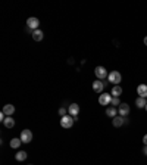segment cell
<instances>
[{
  "instance_id": "obj_1",
  "label": "cell",
  "mask_w": 147,
  "mask_h": 165,
  "mask_svg": "<svg viewBox=\"0 0 147 165\" xmlns=\"http://www.w3.org/2000/svg\"><path fill=\"white\" fill-rule=\"evenodd\" d=\"M121 80H122V75H121L119 71H112V72L109 74V77H108V81L112 82L113 86H119Z\"/></svg>"
},
{
  "instance_id": "obj_2",
  "label": "cell",
  "mask_w": 147,
  "mask_h": 165,
  "mask_svg": "<svg viewBox=\"0 0 147 165\" xmlns=\"http://www.w3.org/2000/svg\"><path fill=\"white\" fill-rule=\"evenodd\" d=\"M74 122H75V120L71 115H65V117L60 118V125L63 127V128H71L74 125Z\"/></svg>"
},
{
  "instance_id": "obj_3",
  "label": "cell",
  "mask_w": 147,
  "mask_h": 165,
  "mask_svg": "<svg viewBox=\"0 0 147 165\" xmlns=\"http://www.w3.org/2000/svg\"><path fill=\"white\" fill-rule=\"evenodd\" d=\"M94 74H96V77L100 80V81H103L104 78L109 77L108 71H106V68L104 67H96V69H94Z\"/></svg>"
},
{
  "instance_id": "obj_4",
  "label": "cell",
  "mask_w": 147,
  "mask_h": 165,
  "mask_svg": "<svg viewBox=\"0 0 147 165\" xmlns=\"http://www.w3.org/2000/svg\"><path fill=\"white\" fill-rule=\"evenodd\" d=\"M21 140H22V143H29V141H33V131L31 130H22V133H21Z\"/></svg>"
},
{
  "instance_id": "obj_5",
  "label": "cell",
  "mask_w": 147,
  "mask_h": 165,
  "mask_svg": "<svg viewBox=\"0 0 147 165\" xmlns=\"http://www.w3.org/2000/svg\"><path fill=\"white\" fill-rule=\"evenodd\" d=\"M110 102H112V94L103 93V94H100V97H99V103H100V105H103V106L110 105Z\"/></svg>"
},
{
  "instance_id": "obj_6",
  "label": "cell",
  "mask_w": 147,
  "mask_h": 165,
  "mask_svg": "<svg viewBox=\"0 0 147 165\" xmlns=\"http://www.w3.org/2000/svg\"><path fill=\"white\" fill-rule=\"evenodd\" d=\"M38 25H40V21L37 19V18H28V19H27V27L31 28L33 31L38 29Z\"/></svg>"
},
{
  "instance_id": "obj_7",
  "label": "cell",
  "mask_w": 147,
  "mask_h": 165,
  "mask_svg": "<svg viewBox=\"0 0 147 165\" xmlns=\"http://www.w3.org/2000/svg\"><path fill=\"white\" fill-rule=\"evenodd\" d=\"M68 114L71 117H78L79 114V106L77 103H72V105H69L68 106Z\"/></svg>"
},
{
  "instance_id": "obj_8",
  "label": "cell",
  "mask_w": 147,
  "mask_h": 165,
  "mask_svg": "<svg viewBox=\"0 0 147 165\" xmlns=\"http://www.w3.org/2000/svg\"><path fill=\"white\" fill-rule=\"evenodd\" d=\"M104 87H106V82H104V81H100V80H97V81L93 82V90L96 93H102Z\"/></svg>"
},
{
  "instance_id": "obj_9",
  "label": "cell",
  "mask_w": 147,
  "mask_h": 165,
  "mask_svg": "<svg viewBox=\"0 0 147 165\" xmlns=\"http://www.w3.org/2000/svg\"><path fill=\"white\" fill-rule=\"evenodd\" d=\"M118 114H119L121 117H127L128 114H129V106H128V103H121V105H119V109H118Z\"/></svg>"
},
{
  "instance_id": "obj_10",
  "label": "cell",
  "mask_w": 147,
  "mask_h": 165,
  "mask_svg": "<svg viewBox=\"0 0 147 165\" xmlns=\"http://www.w3.org/2000/svg\"><path fill=\"white\" fill-rule=\"evenodd\" d=\"M113 127H122L125 124V117H121V115H116V117L112 120Z\"/></svg>"
},
{
  "instance_id": "obj_11",
  "label": "cell",
  "mask_w": 147,
  "mask_h": 165,
  "mask_svg": "<svg viewBox=\"0 0 147 165\" xmlns=\"http://www.w3.org/2000/svg\"><path fill=\"white\" fill-rule=\"evenodd\" d=\"M2 112H3V114H5L6 117H12V114H13L15 112V106L13 105H5V106H3V109H2Z\"/></svg>"
},
{
  "instance_id": "obj_12",
  "label": "cell",
  "mask_w": 147,
  "mask_h": 165,
  "mask_svg": "<svg viewBox=\"0 0 147 165\" xmlns=\"http://www.w3.org/2000/svg\"><path fill=\"white\" fill-rule=\"evenodd\" d=\"M137 94H138V97H147V86L146 84H140V86H138Z\"/></svg>"
},
{
  "instance_id": "obj_13",
  "label": "cell",
  "mask_w": 147,
  "mask_h": 165,
  "mask_svg": "<svg viewBox=\"0 0 147 165\" xmlns=\"http://www.w3.org/2000/svg\"><path fill=\"white\" fill-rule=\"evenodd\" d=\"M33 39H34L35 41H41V40L44 39V33L41 29H35V31H33Z\"/></svg>"
},
{
  "instance_id": "obj_14",
  "label": "cell",
  "mask_w": 147,
  "mask_h": 165,
  "mask_svg": "<svg viewBox=\"0 0 147 165\" xmlns=\"http://www.w3.org/2000/svg\"><path fill=\"white\" fill-rule=\"evenodd\" d=\"M110 94H112L113 97H119L121 94H122V87H121V86H113Z\"/></svg>"
},
{
  "instance_id": "obj_15",
  "label": "cell",
  "mask_w": 147,
  "mask_h": 165,
  "mask_svg": "<svg viewBox=\"0 0 147 165\" xmlns=\"http://www.w3.org/2000/svg\"><path fill=\"white\" fill-rule=\"evenodd\" d=\"M106 115L110 118H115L118 115V109L115 106H109L108 109H106Z\"/></svg>"
},
{
  "instance_id": "obj_16",
  "label": "cell",
  "mask_w": 147,
  "mask_h": 165,
  "mask_svg": "<svg viewBox=\"0 0 147 165\" xmlns=\"http://www.w3.org/2000/svg\"><path fill=\"white\" fill-rule=\"evenodd\" d=\"M21 143H22L21 137H15V139L10 140V147H12V149H18V147L21 146Z\"/></svg>"
},
{
  "instance_id": "obj_17",
  "label": "cell",
  "mask_w": 147,
  "mask_h": 165,
  "mask_svg": "<svg viewBox=\"0 0 147 165\" xmlns=\"http://www.w3.org/2000/svg\"><path fill=\"white\" fill-rule=\"evenodd\" d=\"M135 105H137V108H146V105H147L146 97H137L135 99Z\"/></svg>"
},
{
  "instance_id": "obj_18",
  "label": "cell",
  "mask_w": 147,
  "mask_h": 165,
  "mask_svg": "<svg viewBox=\"0 0 147 165\" xmlns=\"http://www.w3.org/2000/svg\"><path fill=\"white\" fill-rule=\"evenodd\" d=\"M3 124H5L6 128H12V127L15 125V120L12 117H6V120L3 121Z\"/></svg>"
},
{
  "instance_id": "obj_19",
  "label": "cell",
  "mask_w": 147,
  "mask_h": 165,
  "mask_svg": "<svg viewBox=\"0 0 147 165\" xmlns=\"http://www.w3.org/2000/svg\"><path fill=\"white\" fill-rule=\"evenodd\" d=\"M27 152H24V151H21V152H18V153H16V155H15V159L16 161H25L27 159Z\"/></svg>"
},
{
  "instance_id": "obj_20",
  "label": "cell",
  "mask_w": 147,
  "mask_h": 165,
  "mask_svg": "<svg viewBox=\"0 0 147 165\" xmlns=\"http://www.w3.org/2000/svg\"><path fill=\"white\" fill-rule=\"evenodd\" d=\"M112 106H119L121 105V100H119V97H112V102H110Z\"/></svg>"
},
{
  "instance_id": "obj_21",
  "label": "cell",
  "mask_w": 147,
  "mask_h": 165,
  "mask_svg": "<svg viewBox=\"0 0 147 165\" xmlns=\"http://www.w3.org/2000/svg\"><path fill=\"white\" fill-rule=\"evenodd\" d=\"M59 115H60V117H65V115H66V108H60V109H59Z\"/></svg>"
},
{
  "instance_id": "obj_22",
  "label": "cell",
  "mask_w": 147,
  "mask_h": 165,
  "mask_svg": "<svg viewBox=\"0 0 147 165\" xmlns=\"http://www.w3.org/2000/svg\"><path fill=\"white\" fill-rule=\"evenodd\" d=\"M143 153H144V155H147V145H144V147H143Z\"/></svg>"
},
{
  "instance_id": "obj_23",
  "label": "cell",
  "mask_w": 147,
  "mask_h": 165,
  "mask_svg": "<svg viewBox=\"0 0 147 165\" xmlns=\"http://www.w3.org/2000/svg\"><path fill=\"white\" fill-rule=\"evenodd\" d=\"M143 143H144V145H147V134L143 137Z\"/></svg>"
},
{
  "instance_id": "obj_24",
  "label": "cell",
  "mask_w": 147,
  "mask_h": 165,
  "mask_svg": "<svg viewBox=\"0 0 147 165\" xmlns=\"http://www.w3.org/2000/svg\"><path fill=\"white\" fill-rule=\"evenodd\" d=\"M144 44H146V46H147V35H146V37H144Z\"/></svg>"
},
{
  "instance_id": "obj_25",
  "label": "cell",
  "mask_w": 147,
  "mask_h": 165,
  "mask_svg": "<svg viewBox=\"0 0 147 165\" xmlns=\"http://www.w3.org/2000/svg\"><path fill=\"white\" fill-rule=\"evenodd\" d=\"M144 109H146V111H147V105H146V108H144Z\"/></svg>"
},
{
  "instance_id": "obj_26",
  "label": "cell",
  "mask_w": 147,
  "mask_h": 165,
  "mask_svg": "<svg viewBox=\"0 0 147 165\" xmlns=\"http://www.w3.org/2000/svg\"><path fill=\"white\" fill-rule=\"evenodd\" d=\"M29 165H33V164H29Z\"/></svg>"
}]
</instances>
